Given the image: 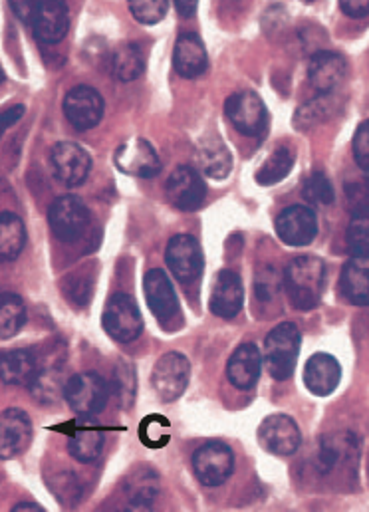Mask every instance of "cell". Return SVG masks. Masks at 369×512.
<instances>
[{
	"mask_svg": "<svg viewBox=\"0 0 369 512\" xmlns=\"http://www.w3.org/2000/svg\"><path fill=\"white\" fill-rule=\"evenodd\" d=\"M94 290V280L90 276H70L68 278V298H72L76 304L84 306L90 302Z\"/></svg>",
	"mask_w": 369,
	"mask_h": 512,
	"instance_id": "cell-41",
	"label": "cell"
},
{
	"mask_svg": "<svg viewBox=\"0 0 369 512\" xmlns=\"http://www.w3.org/2000/svg\"><path fill=\"white\" fill-rule=\"evenodd\" d=\"M125 493L129 495V501L131 503H145V505H153L157 493H159V481H157V475L147 471V469H141V471H135L127 483H125Z\"/></svg>",
	"mask_w": 369,
	"mask_h": 512,
	"instance_id": "cell-33",
	"label": "cell"
},
{
	"mask_svg": "<svg viewBox=\"0 0 369 512\" xmlns=\"http://www.w3.org/2000/svg\"><path fill=\"white\" fill-rule=\"evenodd\" d=\"M38 374V358L30 350H8L0 354V380L6 385H26Z\"/></svg>",
	"mask_w": 369,
	"mask_h": 512,
	"instance_id": "cell-25",
	"label": "cell"
},
{
	"mask_svg": "<svg viewBox=\"0 0 369 512\" xmlns=\"http://www.w3.org/2000/svg\"><path fill=\"white\" fill-rule=\"evenodd\" d=\"M340 380H342V368L334 356L320 352L308 360L304 370V382L314 395L326 397L334 393L336 387L340 385Z\"/></svg>",
	"mask_w": 369,
	"mask_h": 512,
	"instance_id": "cell-22",
	"label": "cell"
},
{
	"mask_svg": "<svg viewBox=\"0 0 369 512\" xmlns=\"http://www.w3.org/2000/svg\"><path fill=\"white\" fill-rule=\"evenodd\" d=\"M8 6L44 44H58L68 34L70 14L62 0H10Z\"/></svg>",
	"mask_w": 369,
	"mask_h": 512,
	"instance_id": "cell-2",
	"label": "cell"
},
{
	"mask_svg": "<svg viewBox=\"0 0 369 512\" xmlns=\"http://www.w3.org/2000/svg\"><path fill=\"white\" fill-rule=\"evenodd\" d=\"M348 249L352 256L369 258V217L368 213L354 215L348 229Z\"/></svg>",
	"mask_w": 369,
	"mask_h": 512,
	"instance_id": "cell-37",
	"label": "cell"
},
{
	"mask_svg": "<svg viewBox=\"0 0 369 512\" xmlns=\"http://www.w3.org/2000/svg\"><path fill=\"white\" fill-rule=\"evenodd\" d=\"M48 223L58 241L72 245L88 231L90 211L82 199L74 195H62L50 205Z\"/></svg>",
	"mask_w": 369,
	"mask_h": 512,
	"instance_id": "cell-5",
	"label": "cell"
},
{
	"mask_svg": "<svg viewBox=\"0 0 369 512\" xmlns=\"http://www.w3.org/2000/svg\"><path fill=\"white\" fill-rule=\"evenodd\" d=\"M336 110H338V98L334 94H320L318 98L298 108L294 116V128L298 131H310L324 124L328 118H332Z\"/></svg>",
	"mask_w": 369,
	"mask_h": 512,
	"instance_id": "cell-28",
	"label": "cell"
},
{
	"mask_svg": "<svg viewBox=\"0 0 369 512\" xmlns=\"http://www.w3.org/2000/svg\"><path fill=\"white\" fill-rule=\"evenodd\" d=\"M165 260L169 270L181 284L195 282L201 276L205 264L201 245L191 235H175L167 245Z\"/></svg>",
	"mask_w": 369,
	"mask_h": 512,
	"instance_id": "cell-12",
	"label": "cell"
},
{
	"mask_svg": "<svg viewBox=\"0 0 369 512\" xmlns=\"http://www.w3.org/2000/svg\"><path fill=\"white\" fill-rule=\"evenodd\" d=\"M32 441V421L26 411L10 407L0 413V461L18 457Z\"/></svg>",
	"mask_w": 369,
	"mask_h": 512,
	"instance_id": "cell-17",
	"label": "cell"
},
{
	"mask_svg": "<svg viewBox=\"0 0 369 512\" xmlns=\"http://www.w3.org/2000/svg\"><path fill=\"white\" fill-rule=\"evenodd\" d=\"M0 82H2V70H0Z\"/></svg>",
	"mask_w": 369,
	"mask_h": 512,
	"instance_id": "cell-47",
	"label": "cell"
},
{
	"mask_svg": "<svg viewBox=\"0 0 369 512\" xmlns=\"http://www.w3.org/2000/svg\"><path fill=\"white\" fill-rule=\"evenodd\" d=\"M300 330L292 322L278 324L264 342V364L276 382H284L294 374L300 354Z\"/></svg>",
	"mask_w": 369,
	"mask_h": 512,
	"instance_id": "cell-3",
	"label": "cell"
},
{
	"mask_svg": "<svg viewBox=\"0 0 369 512\" xmlns=\"http://www.w3.org/2000/svg\"><path fill=\"white\" fill-rule=\"evenodd\" d=\"M318 219L310 207L292 205L276 219V235L290 247H306L316 239Z\"/></svg>",
	"mask_w": 369,
	"mask_h": 512,
	"instance_id": "cell-16",
	"label": "cell"
},
{
	"mask_svg": "<svg viewBox=\"0 0 369 512\" xmlns=\"http://www.w3.org/2000/svg\"><path fill=\"white\" fill-rule=\"evenodd\" d=\"M189 378H191L189 360L181 352H167L157 360L151 382L159 399L165 403H171L185 393Z\"/></svg>",
	"mask_w": 369,
	"mask_h": 512,
	"instance_id": "cell-8",
	"label": "cell"
},
{
	"mask_svg": "<svg viewBox=\"0 0 369 512\" xmlns=\"http://www.w3.org/2000/svg\"><path fill=\"white\" fill-rule=\"evenodd\" d=\"M280 284H282V276L274 264L260 266L256 272V280H254L256 298L262 302H270L272 298H276Z\"/></svg>",
	"mask_w": 369,
	"mask_h": 512,
	"instance_id": "cell-35",
	"label": "cell"
},
{
	"mask_svg": "<svg viewBox=\"0 0 369 512\" xmlns=\"http://www.w3.org/2000/svg\"><path fill=\"white\" fill-rule=\"evenodd\" d=\"M114 74L118 80L122 82H133L141 76L143 68H145V58L143 52L137 44L125 42L122 44L116 54H114V62H112Z\"/></svg>",
	"mask_w": 369,
	"mask_h": 512,
	"instance_id": "cell-32",
	"label": "cell"
},
{
	"mask_svg": "<svg viewBox=\"0 0 369 512\" xmlns=\"http://www.w3.org/2000/svg\"><path fill=\"white\" fill-rule=\"evenodd\" d=\"M354 155L364 173L369 171V124L362 122L354 137Z\"/></svg>",
	"mask_w": 369,
	"mask_h": 512,
	"instance_id": "cell-42",
	"label": "cell"
},
{
	"mask_svg": "<svg viewBox=\"0 0 369 512\" xmlns=\"http://www.w3.org/2000/svg\"><path fill=\"white\" fill-rule=\"evenodd\" d=\"M64 114L76 129L96 128L104 118V98L92 86H76L64 98Z\"/></svg>",
	"mask_w": 369,
	"mask_h": 512,
	"instance_id": "cell-15",
	"label": "cell"
},
{
	"mask_svg": "<svg viewBox=\"0 0 369 512\" xmlns=\"http://www.w3.org/2000/svg\"><path fill=\"white\" fill-rule=\"evenodd\" d=\"M129 10L137 22L157 24L165 18L169 10V2L167 0H131Z\"/></svg>",
	"mask_w": 369,
	"mask_h": 512,
	"instance_id": "cell-38",
	"label": "cell"
},
{
	"mask_svg": "<svg viewBox=\"0 0 369 512\" xmlns=\"http://www.w3.org/2000/svg\"><path fill=\"white\" fill-rule=\"evenodd\" d=\"M288 300L298 310H312L320 304L326 288V264L318 256H296L282 274Z\"/></svg>",
	"mask_w": 369,
	"mask_h": 512,
	"instance_id": "cell-1",
	"label": "cell"
},
{
	"mask_svg": "<svg viewBox=\"0 0 369 512\" xmlns=\"http://www.w3.org/2000/svg\"><path fill=\"white\" fill-rule=\"evenodd\" d=\"M145 300L153 312V316L161 322L171 320L179 310V300L169 276L161 268H153L145 274L143 280Z\"/></svg>",
	"mask_w": 369,
	"mask_h": 512,
	"instance_id": "cell-20",
	"label": "cell"
},
{
	"mask_svg": "<svg viewBox=\"0 0 369 512\" xmlns=\"http://www.w3.org/2000/svg\"><path fill=\"white\" fill-rule=\"evenodd\" d=\"M243 304H245V288H243L241 276L233 270H221L213 284V294L209 302L211 312L219 318L231 320L243 310Z\"/></svg>",
	"mask_w": 369,
	"mask_h": 512,
	"instance_id": "cell-18",
	"label": "cell"
},
{
	"mask_svg": "<svg viewBox=\"0 0 369 512\" xmlns=\"http://www.w3.org/2000/svg\"><path fill=\"white\" fill-rule=\"evenodd\" d=\"M135 370L131 364L127 362H120L116 366V372H114V393H116V399L118 403L122 405L123 409H127L133 399H135Z\"/></svg>",
	"mask_w": 369,
	"mask_h": 512,
	"instance_id": "cell-36",
	"label": "cell"
},
{
	"mask_svg": "<svg viewBox=\"0 0 369 512\" xmlns=\"http://www.w3.org/2000/svg\"><path fill=\"white\" fill-rule=\"evenodd\" d=\"M173 66L181 78H197L207 70V50L197 34L185 32L177 38L173 48Z\"/></svg>",
	"mask_w": 369,
	"mask_h": 512,
	"instance_id": "cell-21",
	"label": "cell"
},
{
	"mask_svg": "<svg viewBox=\"0 0 369 512\" xmlns=\"http://www.w3.org/2000/svg\"><path fill=\"white\" fill-rule=\"evenodd\" d=\"M258 441L264 451L278 457H290L298 451L302 443V435L292 417L284 413H274L260 423Z\"/></svg>",
	"mask_w": 369,
	"mask_h": 512,
	"instance_id": "cell-10",
	"label": "cell"
},
{
	"mask_svg": "<svg viewBox=\"0 0 369 512\" xmlns=\"http://www.w3.org/2000/svg\"><path fill=\"white\" fill-rule=\"evenodd\" d=\"M340 8L350 18H366L369 12V0H342Z\"/></svg>",
	"mask_w": 369,
	"mask_h": 512,
	"instance_id": "cell-43",
	"label": "cell"
},
{
	"mask_svg": "<svg viewBox=\"0 0 369 512\" xmlns=\"http://www.w3.org/2000/svg\"><path fill=\"white\" fill-rule=\"evenodd\" d=\"M10 512H46L40 505H36V503H20V505H16L14 509Z\"/></svg>",
	"mask_w": 369,
	"mask_h": 512,
	"instance_id": "cell-46",
	"label": "cell"
},
{
	"mask_svg": "<svg viewBox=\"0 0 369 512\" xmlns=\"http://www.w3.org/2000/svg\"><path fill=\"white\" fill-rule=\"evenodd\" d=\"M26 324V306L18 294H0V340L16 336Z\"/></svg>",
	"mask_w": 369,
	"mask_h": 512,
	"instance_id": "cell-31",
	"label": "cell"
},
{
	"mask_svg": "<svg viewBox=\"0 0 369 512\" xmlns=\"http://www.w3.org/2000/svg\"><path fill=\"white\" fill-rule=\"evenodd\" d=\"M294 151L290 147H278L274 149L266 161L262 163V167L256 171V181L260 185H274L280 183L282 179H286L294 167Z\"/></svg>",
	"mask_w": 369,
	"mask_h": 512,
	"instance_id": "cell-30",
	"label": "cell"
},
{
	"mask_svg": "<svg viewBox=\"0 0 369 512\" xmlns=\"http://www.w3.org/2000/svg\"><path fill=\"white\" fill-rule=\"evenodd\" d=\"M165 191L171 205L181 211L199 209L207 197V185L203 177L199 175L197 169L189 165H181L169 175L165 183Z\"/></svg>",
	"mask_w": 369,
	"mask_h": 512,
	"instance_id": "cell-14",
	"label": "cell"
},
{
	"mask_svg": "<svg viewBox=\"0 0 369 512\" xmlns=\"http://www.w3.org/2000/svg\"><path fill=\"white\" fill-rule=\"evenodd\" d=\"M193 471L201 485L221 487L235 471L233 449L221 441H209L193 453Z\"/></svg>",
	"mask_w": 369,
	"mask_h": 512,
	"instance_id": "cell-6",
	"label": "cell"
},
{
	"mask_svg": "<svg viewBox=\"0 0 369 512\" xmlns=\"http://www.w3.org/2000/svg\"><path fill=\"white\" fill-rule=\"evenodd\" d=\"M22 116H24V106H12L10 110L0 112V137H2L4 129L14 126Z\"/></svg>",
	"mask_w": 369,
	"mask_h": 512,
	"instance_id": "cell-44",
	"label": "cell"
},
{
	"mask_svg": "<svg viewBox=\"0 0 369 512\" xmlns=\"http://www.w3.org/2000/svg\"><path fill=\"white\" fill-rule=\"evenodd\" d=\"M26 245L24 221L10 211L0 213V260H14Z\"/></svg>",
	"mask_w": 369,
	"mask_h": 512,
	"instance_id": "cell-29",
	"label": "cell"
},
{
	"mask_svg": "<svg viewBox=\"0 0 369 512\" xmlns=\"http://www.w3.org/2000/svg\"><path fill=\"white\" fill-rule=\"evenodd\" d=\"M262 372V354L254 344H243L227 364V378L237 389L254 387Z\"/></svg>",
	"mask_w": 369,
	"mask_h": 512,
	"instance_id": "cell-23",
	"label": "cell"
},
{
	"mask_svg": "<svg viewBox=\"0 0 369 512\" xmlns=\"http://www.w3.org/2000/svg\"><path fill=\"white\" fill-rule=\"evenodd\" d=\"M116 167L129 175V177H141V179H151L159 175L161 171V159L153 145L141 137L127 139L116 149L114 155Z\"/></svg>",
	"mask_w": 369,
	"mask_h": 512,
	"instance_id": "cell-11",
	"label": "cell"
},
{
	"mask_svg": "<svg viewBox=\"0 0 369 512\" xmlns=\"http://www.w3.org/2000/svg\"><path fill=\"white\" fill-rule=\"evenodd\" d=\"M104 431L94 425H80L70 433L68 451L80 463H94L104 451Z\"/></svg>",
	"mask_w": 369,
	"mask_h": 512,
	"instance_id": "cell-27",
	"label": "cell"
},
{
	"mask_svg": "<svg viewBox=\"0 0 369 512\" xmlns=\"http://www.w3.org/2000/svg\"><path fill=\"white\" fill-rule=\"evenodd\" d=\"M302 197H304L308 203H312V205L324 207V205L334 203L336 191H334L332 181H330L324 173L318 171V173H312V175L306 179V183H304V187H302Z\"/></svg>",
	"mask_w": 369,
	"mask_h": 512,
	"instance_id": "cell-34",
	"label": "cell"
},
{
	"mask_svg": "<svg viewBox=\"0 0 369 512\" xmlns=\"http://www.w3.org/2000/svg\"><path fill=\"white\" fill-rule=\"evenodd\" d=\"M50 165L58 181L68 187H78L90 175L92 157L82 145L74 141H60L50 151Z\"/></svg>",
	"mask_w": 369,
	"mask_h": 512,
	"instance_id": "cell-9",
	"label": "cell"
},
{
	"mask_svg": "<svg viewBox=\"0 0 369 512\" xmlns=\"http://www.w3.org/2000/svg\"><path fill=\"white\" fill-rule=\"evenodd\" d=\"M167 427L169 423L163 419V417H147L143 423H141V429H139V435L143 439L145 445L149 447H161L169 441V433H167Z\"/></svg>",
	"mask_w": 369,
	"mask_h": 512,
	"instance_id": "cell-39",
	"label": "cell"
},
{
	"mask_svg": "<svg viewBox=\"0 0 369 512\" xmlns=\"http://www.w3.org/2000/svg\"><path fill=\"white\" fill-rule=\"evenodd\" d=\"M54 495L64 505H74L82 497V485L74 473H62L54 477Z\"/></svg>",
	"mask_w": 369,
	"mask_h": 512,
	"instance_id": "cell-40",
	"label": "cell"
},
{
	"mask_svg": "<svg viewBox=\"0 0 369 512\" xmlns=\"http://www.w3.org/2000/svg\"><path fill=\"white\" fill-rule=\"evenodd\" d=\"M197 163H199L201 171L215 181L227 179L233 171V155H231L229 147L215 135L207 137L199 143Z\"/></svg>",
	"mask_w": 369,
	"mask_h": 512,
	"instance_id": "cell-24",
	"label": "cell"
},
{
	"mask_svg": "<svg viewBox=\"0 0 369 512\" xmlns=\"http://www.w3.org/2000/svg\"><path fill=\"white\" fill-rule=\"evenodd\" d=\"M175 6H177V12H179L181 16L191 18V16L197 14V6H199V4H197L195 0H177Z\"/></svg>",
	"mask_w": 369,
	"mask_h": 512,
	"instance_id": "cell-45",
	"label": "cell"
},
{
	"mask_svg": "<svg viewBox=\"0 0 369 512\" xmlns=\"http://www.w3.org/2000/svg\"><path fill=\"white\" fill-rule=\"evenodd\" d=\"M102 324L108 336L120 344L133 342L143 330V318L135 300L129 294H122V292L114 294L108 300L104 308Z\"/></svg>",
	"mask_w": 369,
	"mask_h": 512,
	"instance_id": "cell-7",
	"label": "cell"
},
{
	"mask_svg": "<svg viewBox=\"0 0 369 512\" xmlns=\"http://www.w3.org/2000/svg\"><path fill=\"white\" fill-rule=\"evenodd\" d=\"M348 76V62L338 52H316L308 62V80L320 94H332Z\"/></svg>",
	"mask_w": 369,
	"mask_h": 512,
	"instance_id": "cell-19",
	"label": "cell"
},
{
	"mask_svg": "<svg viewBox=\"0 0 369 512\" xmlns=\"http://www.w3.org/2000/svg\"><path fill=\"white\" fill-rule=\"evenodd\" d=\"M62 395L74 413L92 417L102 413L108 405L110 385L96 372H82L68 378Z\"/></svg>",
	"mask_w": 369,
	"mask_h": 512,
	"instance_id": "cell-4",
	"label": "cell"
},
{
	"mask_svg": "<svg viewBox=\"0 0 369 512\" xmlns=\"http://www.w3.org/2000/svg\"><path fill=\"white\" fill-rule=\"evenodd\" d=\"M342 292L356 306L369 304V258L352 256L342 272Z\"/></svg>",
	"mask_w": 369,
	"mask_h": 512,
	"instance_id": "cell-26",
	"label": "cell"
},
{
	"mask_svg": "<svg viewBox=\"0 0 369 512\" xmlns=\"http://www.w3.org/2000/svg\"><path fill=\"white\" fill-rule=\"evenodd\" d=\"M225 112L235 129L248 137L260 135L268 124V112L262 98L250 90L233 94L227 100Z\"/></svg>",
	"mask_w": 369,
	"mask_h": 512,
	"instance_id": "cell-13",
	"label": "cell"
}]
</instances>
